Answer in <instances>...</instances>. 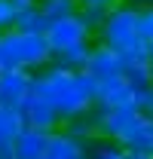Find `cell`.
<instances>
[{
    "label": "cell",
    "mask_w": 153,
    "mask_h": 159,
    "mask_svg": "<svg viewBox=\"0 0 153 159\" xmlns=\"http://www.w3.org/2000/svg\"><path fill=\"white\" fill-rule=\"evenodd\" d=\"M126 159H153V156H147V153H129L126 150Z\"/></svg>",
    "instance_id": "24"
},
{
    "label": "cell",
    "mask_w": 153,
    "mask_h": 159,
    "mask_svg": "<svg viewBox=\"0 0 153 159\" xmlns=\"http://www.w3.org/2000/svg\"><path fill=\"white\" fill-rule=\"evenodd\" d=\"M129 3H135V6H153V0H129Z\"/></svg>",
    "instance_id": "25"
},
{
    "label": "cell",
    "mask_w": 153,
    "mask_h": 159,
    "mask_svg": "<svg viewBox=\"0 0 153 159\" xmlns=\"http://www.w3.org/2000/svg\"><path fill=\"white\" fill-rule=\"evenodd\" d=\"M141 119H144L141 110H98V141L123 147L141 125Z\"/></svg>",
    "instance_id": "5"
},
{
    "label": "cell",
    "mask_w": 153,
    "mask_h": 159,
    "mask_svg": "<svg viewBox=\"0 0 153 159\" xmlns=\"http://www.w3.org/2000/svg\"><path fill=\"white\" fill-rule=\"evenodd\" d=\"M89 55H92V43H80V46H71V49L58 52L55 58H52V64H58V67H67V70H86Z\"/></svg>",
    "instance_id": "15"
},
{
    "label": "cell",
    "mask_w": 153,
    "mask_h": 159,
    "mask_svg": "<svg viewBox=\"0 0 153 159\" xmlns=\"http://www.w3.org/2000/svg\"><path fill=\"white\" fill-rule=\"evenodd\" d=\"M19 110H21V119H25L28 129H37V132H46V135H52V132L61 129L58 110L43 98V95H37L34 89H31V95L25 98V104H21Z\"/></svg>",
    "instance_id": "7"
},
{
    "label": "cell",
    "mask_w": 153,
    "mask_h": 159,
    "mask_svg": "<svg viewBox=\"0 0 153 159\" xmlns=\"http://www.w3.org/2000/svg\"><path fill=\"white\" fill-rule=\"evenodd\" d=\"M12 31H21V34H46V31H49V19L40 12V6L19 9V12H16V25H12Z\"/></svg>",
    "instance_id": "14"
},
{
    "label": "cell",
    "mask_w": 153,
    "mask_h": 159,
    "mask_svg": "<svg viewBox=\"0 0 153 159\" xmlns=\"http://www.w3.org/2000/svg\"><path fill=\"white\" fill-rule=\"evenodd\" d=\"M141 104H144V92H138L123 77L98 83L95 89V110H141Z\"/></svg>",
    "instance_id": "4"
},
{
    "label": "cell",
    "mask_w": 153,
    "mask_h": 159,
    "mask_svg": "<svg viewBox=\"0 0 153 159\" xmlns=\"http://www.w3.org/2000/svg\"><path fill=\"white\" fill-rule=\"evenodd\" d=\"M95 89L98 83L86 70H67V67L49 64L46 70L34 74V92L43 95L58 110L61 122L95 110Z\"/></svg>",
    "instance_id": "1"
},
{
    "label": "cell",
    "mask_w": 153,
    "mask_h": 159,
    "mask_svg": "<svg viewBox=\"0 0 153 159\" xmlns=\"http://www.w3.org/2000/svg\"><path fill=\"white\" fill-rule=\"evenodd\" d=\"M16 3L12 0H0V34H6V31H12V25H16Z\"/></svg>",
    "instance_id": "21"
},
{
    "label": "cell",
    "mask_w": 153,
    "mask_h": 159,
    "mask_svg": "<svg viewBox=\"0 0 153 159\" xmlns=\"http://www.w3.org/2000/svg\"><path fill=\"white\" fill-rule=\"evenodd\" d=\"M123 150H129V153H147V156H153V119H150V116L141 119V125L135 129L132 138L123 144Z\"/></svg>",
    "instance_id": "16"
},
{
    "label": "cell",
    "mask_w": 153,
    "mask_h": 159,
    "mask_svg": "<svg viewBox=\"0 0 153 159\" xmlns=\"http://www.w3.org/2000/svg\"><path fill=\"white\" fill-rule=\"evenodd\" d=\"M138 34L144 43H153V6H138Z\"/></svg>",
    "instance_id": "20"
},
{
    "label": "cell",
    "mask_w": 153,
    "mask_h": 159,
    "mask_svg": "<svg viewBox=\"0 0 153 159\" xmlns=\"http://www.w3.org/2000/svg\"><path fill=\"white\" fill-rule=\"evenodd\" d=\"M43 37H46L49 49H52V58H55L58 52L71 49V46L92 43V34L86 31V25L76 19V16H71V19H58V21H49V31H46Z\"/></svg>",
    "instance_id": "6"
},
{
    "label": "cell",
    "mask_w": 153,
    "mask_h": 159,
    "mask_svg": "<svg viewBox=\"0 0 153 159\" xmlns=\"http://www.w3.org/2000/svg\"><path fill=\"white\" fill-rule=\"evenodd\" d=\"M37 6H40V12H43L49 21L71 19V16L80 12V3H76V0H40Z\"/></svg>",
    "instance_id": "17"
},
{
    "label": "cell",
    "mask_w": 153,
    "mask_h": 159,
    "mask_svg": "<svg viewBox=\"0 0 153 159\" xmlns=\"http://www.w3.org/2000/svg\"><path fill=\"white\" fill-rule=\"evenodd\" d=\"M21 132H25L21 110H16V107H0V147H12Z\"/></svg>",
    "instance_id": "13"
},
{
    "label": "cell",
    "mask_w": 153,
    "mask_h": 159,
    "mask_svg": "<svg viewBox=\"0 0 153 159\" xmlns=\"http://www.w3.org/2000/svg\"><path fill=\"white\" fill-rule=\"evenodd\" d=\"M46 144H49V135L46 132H37V129H28L25 125V132L12 144V156L16 159H43Z\"/></svg>",
    "instance_id": "11"
},
{
    "label": "cell",
    "mask_w": 153,
    "mask_h": 159,
    "mask_svg": "<svg viewBox=\"0 0 153 159\" xmlns=\"http://www.w3.org/2000/svg\"><path fill=\"white\" fill-rule=\"evenodd\" d=\"M86 74L95 80V83H107V80L123 77V55L101 46V43H92V55H89V64H86Z\"/></svg>",
    "instance_id": "9"
},
{
    "label": "cell",
    "mask_w": 153,
    "mask_h": 159,
    "mask_svg": "<svg viewBox=\"0 0 153 159\" xmlns=\"http://www.w3.org/2000/svg\"><path fill=\"white\" fill-rule=\"evenodd\" d=\"M141 113L153 119V86L147 89V92H144V104H141Z\"/></svg>",
    "instance_id": "23"
},
{
    "label": "cell",
    "mask_w": 153,
    "mask_h": 159,
    "mask_svg": "<svg viewBox=\"0 0 153 159\" xmlns=\"http://www.w3.org/2000/svg\"><path fill=\"white\" fill-rule=\"evenodd\" d=\"M104 16H107V12H101V9H83V6H80V12H76V19L86 25V31H89L92 37L101 31V25H104Z\"/></svg>",
    "instance_id": "19"
},
{
    "label": "cell",
    "mask_w": 153,
    "mask_h": 159,
    "mask_svg": "<svg viewBox=\"0 0 153 159\" xmlns=\"http://www.w3.org/2000/svg\"><path fill=\"white\" fill-rule=\"evenodd\" d=\"M61 132H67L71 138L83 141V144L98 141V110H89L83 116H74V119H67V122H61Z\"/></svg>",
    "instance_id": "12"
},
{
    "label": "cell",
    "mask_w": 153,
    "mask_h": 159,
    "mask_svg": "<svg viewBox=\"0 0 153 159\" xmlns=\"http://www.w3.org/2000/svg\"><path fill=\"white\" fill-rule=\"evenodd\" d=\"M0 55H3V67H9V70L40 74L52 64V49L43 34L6 31V34H0Z\"/></svg>",
    "instance_id": "3"
},
{
    "label": "cell",
    "mask_w": 153,
    "mask_h": 159,
    "mask_svg": "<svg viewBox=\"0 0 153 159\" xmlns=\"http://www.w3.org/2000/svg\"><path fill=\"white\" fill-rule=\"evenodd\" d=\"M86 159H126V150L119 144H110V141H92Z\"/></svg>",
    "instance_id": "18"
},
{
    "label": "cell",
    "mask_w": 153,
    "mask_h": 159,
    "mask_svg": "<svg viewBox=\"0 0 153 159\" xmlns=\"http://www.w3.org/2000/svg\"><path fill=\"white\" fill-rule=\"evenodd\" d=\"M34 89V74L28 70H0V107H16L19 110L25 98Z\"/></svg>",
    "instance_id": "8"
},
{
    "label": "cell",
    "mask_w": 153,
    "mask_h": 159,
    "mask_svg": "<svg viewBox=\"0 0 153 159\" xmlns=\"http://www.w3.org/2000/svg\"><path fill=\"white\" fill-rule=\"evenodd\" d=\"M0 70H6V67H3V55H0Z\"/></svg>",
    "instance_id": "26"
},
{
    "label": "cell",
    "mask_w": 153,
    "mask_h": 159,
    "mask_svg": "<svg viewBox=\"0 0 153 159\" xmlns=\"http://www.w3.org/2000/svg\"><path fill=\"white\" fill-rule=\"evenodd\" d=\"M46 159H86L89 156V144L71 138L67 132H52L49 135V144H46Z\"/></svg>",
    "instance_id": "10"
},
{
    "label": "cell",
    "mask_w": 153,
    "mask_h": 159,
    "mask_svg": "<svg viewBox=\"0 0 153 159\" xmlns=\"http://www.w3.org/2000/svg\"><path fill=\"white\" fill-rule=\"evenodd\" d=\"M83 9H101V12H110L114 6H119L123 0H76Z\"/></svg>",
    "instance_id": "22"
},
{
    "label": "cell",
    "mask_w": 153,
    "mask_h": 159,
    "mask_svg": "<svg viewBox=\"0 0 153 159\" xmlns=\"http://www.w3.org/2000/svg\"><path fill=\"white\" fill-rule=\"evenodd\" d=\"M95 37H98L95 43L119 52L123 58L147 52V43L138 34V6L129 3V0H123L119 6H114V9L104 16V25H101V31H98Z\"/></svg>",
    "instance_id": "2"
}]
</instances>
